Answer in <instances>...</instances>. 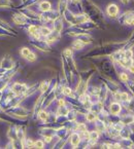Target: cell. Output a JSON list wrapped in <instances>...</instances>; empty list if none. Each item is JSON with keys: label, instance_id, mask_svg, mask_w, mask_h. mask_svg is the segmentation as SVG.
I'll list each match as a JSON object with an SVG mask.
<instances>
[{"label": "cell", "instance_id": "6da1fadb", "mask_svg": "<svg viewBox=\"0 0 134 149\" xmlns=\"http://www.w3.org/2000/svg\"><path fill=\"white\" fill-rule=\"evenodd\" d=\"M106 11H107V15L109 17H116L118 15V12H119V7L116 4H109L107 6Z\"/></svg>", "mask_w": 134, "mask_h": 149}, {"label": "cell", "instance_id": "7a4b0ae2", "mask_svg": "<svg viewBox=\"0 0 134 149\" xmlns=\"http://www.w3.org/2000/svg\"><path fill=\"white\" fill-rule=\"evenodd\" d=\"M12 21L16 24L20 25V24H25L27 22L26 16H22V15H15L12 17Z\"/></svg>", "mask_w": 134, "mask_h": 149}, {"label": "cell", "instance_id": "3957f363", "mask_svg": "<svg viewBox=\"0 0 134 149\" xmlns=\"http://www.w3.org/2000/svg\"><path fill=\"white\" fill-rule=\"evenodd\" d=\"M51 7H52L51 2H48V1H42V2L39 4V8H40V10H42L44 12L50 11V10H51Z\"/></svg>", "mask_w": 134, "mask_h": 149}, {"label": "cell", "instance_id": "277c9868", "mask_svg": "<svg viewBox=\"0 0 134 149\" xmlns=\"http://www.w3.org/2000/svg\"><path fill=\"white\" fill-rule=\"evenodd\" d=\"M110 111H111V113L117 114V113H119L120 111H121V106H120L119 104H117V103L111 104V106H110Z\"/></svg>", "mask_w": 134, "mask_h": 149}, {"label": "cell", "instance_id": "5b68a950", "mask_svg": "<svg viewBox=\"0 0 134 149\" xmlns=\"http://www.w3.org/2000/svg\"><path fill=\"white\" fill-rule=\"evenodd\" d=\"M84 45H85V42H83L82 40H75V41L72 43L73 49H75V50H81V49H83Z\"/></svg>", "mask_w": 134, "mask_h": 149}, {"label": "cell", "instance_id": "8992f818", "mask_svg": "<svg viewBox=\"0 0 134 149\" xmlns=\"http://www.w3.org/2000/svg\"><path fill=\"white\" fill-rule=\"evenodd\" d=\"M39 32H40V35H42V36H48L51 34V30L47 28V27H42V28H40L39 29Z\"/></svg>", "mask_w": 134, "mask_h": 149}, {"label": "cell", "instance_id": "52a82bcc", "mask_svg": "<svg viewBox=\"0 0 134 149\" xmlns=\"http://www.w3.org/2000/svg\"><path fill=\"white\" fill-rule=\"evenodd\" d=\"M54 27H55V30L56 31H61L62 30V22H61V20L60 19H57V20H55V24H54Z\"/></svg>", "mask_w": 134, "mask_h": 149}, {"label": "cell", "instance_id": "ba28073f", "mask_svg": "<svg viewBox=\"0 0 134 149\" xmlns=\"http://www.w3.org/2000/svg\"><path fill=\"white\" fill-rule=\"evenodd\" d=\"M71 143H72L73 146H76L80 143V136L77 134H73L71 136Z\"/></svg>", "mask_w": 134, "mask_h": 149}, {"label": "cell", "instance_id": "9c48e42d", "mask_svg": "<svg viewBox=\"0 0 134 149\" xmlns=\"http://www.w3.org/2000/svg\"><path fill=\"white\" fill-rule=\"evenodd\" d=\"M37 31H39V30L37 28V26H35V25H31V26H29V28H28V32H29L30 35L35 34Z\"/></svg>", "mask_w": 134, "mask_h": 149}, {"label": "cell", "instance_id": "30bf717a", "mask_svg": "<svg viewBox=\"0 0 134 149\" xmlns=\"http://www.w3.org/2000/svg\"><path fill=\"white\" fill-rule=\"evenodd\" d=\"M26 58L28 59V61H30V62H34V61L36 60V56H35V53H33L31 51L29 52V55H28Z\"/></svg>", "mask_w": 134, "mask_h": 149}, {"label": "cell", "instance_id": "8fae6325", "mask_svg": "<svg viewBox=\"0 0 134 149\" xmlns=\"http://www.w3.org/2000/svg\"><path fill=\"white\" fill-rule=\"evenodd\" d=\"M10 5H11V2L9 0H0V6L6 7V6H10Z\"/></svg>", "mask_w": 134, "mask_h": 149}, {"label": "cell", "instance_id": "7c38bea8", "mask_svg": "<svg viewBox=\"0 0 134 149\" xmlns=\"http://www.w3.org/2000/svg\"><path fill=\"white\" fill-rule=\"evenodd\" d=\"M29 52H30V50H29V49H27V47H23L22 49V50H21V55H22L23 57H27L28 55H29Z\"/></svg>", "mask_w": 134, "mask_h": 149}, {"label": "cell", "instance_id": "4fadbf2b", "mask_svg": "<svg viewBox=\"0 0 134 149\" xmlns=\"http://www.w3.org/2000/svg\"><path fill=\"white\" fill-rule=\"evenodd\" d=\"M132 56H133V51H132L131 50H126V52H125V58H126V59H131Z\"/></svg>", "mask_w": 134, "mask_h": 149}, {"label": "cell", "instance_id": "5bb4252c", "mask_svg": "<svg viewBox=\"0 0 134 149\" xmlns=\"http://www.w3.org/2000/svg\"><path fill=\"white\" fill-rule=\"evenodd\" d=\"M121 100H122V101H124V102H126V101H128V100H129V96H128V94H126V93L121 94Z\"/></svg>", "mask_w": 134, "mask_h": 149}, {"label": "cell", "instance_id": "9a60e30c", "mask_svg": "<svg viewBox=\"0 0 134 149\" xmlns=\"http://www.w3.org/2000/svg\"><path fill=\"white\" fill-rule=\"evenodd\" d=\"M34 146L36 148H44V142H42V141H36V142H35V144H34Z\"/></svg>", "mask_w": 134, "mask_h": 149}, {"label": "cell", "instance_id": "2e32d148", "mask_svg": "<svg viewBox=\"0 0 134 149\" xmlns=\"http://www.w3.org/2000/svg\"><path fill=\"white\" fill-rule=\"evenodd\" d=\"M95 118H96V115H95L94 113H89V114L87 115V119H88V120H90V121L94 120Z\"/></svg>", "mask_w": 134, "mask_h": 149}, {"label": "cell", "instance_id": "e0dca14e", "mask_svg": "<svg viewBox=\"0 0 134 149\" xmlns=\"http://www.w3.org/2000/svg\"><path fill=\"white\" fill-rule=\"evenodd\" d=\"M92 140H96L97 138H98V133L97 132H92L90 134V136H89Z\"/></svg>", "mask_w": 134, "mask_h": 149}, {"label": "cell", "instance_id": "ac0fdd59", "mask_svg": "<svg viewBox=\"0 0 134 149\" xmlns=\"http://www.w3.org/2000/svg\"><path fill=\"white\" fill-rule=\"evenodd\" d=\"M39 117H40L42 120H45V119L47 118V114H46L45 111H41V112L39 113Z\"/></svg>", "mask_w": 134, "mask_h": 149}, {"label": "cell", "instance_id": "d6986e66", "mask_svg": "<svg viewBox=\"0 0 134 149\" xmlns=\"http://www.w3.org/2000/svg\"><path fill=\"white\" fill-rule=\"evenodd\" d=\"M120 78H121V79H122L123 81H127V80H128V76H127L125 73L121 74V76H120Z\"/></svg>", "mask_w": 134, "mask_h": 149}, {"label": "cell", "instance_id": "ffe728a7", "mask_svg": "<svg viewBox=\"0 0 134 149\" xmlns=\"http://www.w3.org/2000/svg\"><path fill=\"white\" fill-rule=\"evenodd\" d=\"M46 89H47V83L44 82V83L41 84V91H42V92H45V91Z\"/></svg>", "mask_w": 134, "mask_h": 149}, {"label": "cell", "instance_id": "44dd1931", "mask_svg": "<svg viewBox=\"0 0 134 149\" xmlns=\"http://www.w3.org/2000/svg\"><path fill=\"white\" fill-rule=\"evenodd\" d=\"M63 93H64L65 95H70V94H71V90L68 89V87H66V89H64V91H63Z\"/></svg>", "mask_w": 134, "mask_h": 149}, {"label": "cell", "instance_id": "7402d4cb", "mask_svg": "<svg viewBox=\"0 0 134 149\" xmlns=\"http://www.w3.org/2000/svg\"><path fill=\"white\" fill-rule=\"evenodd\" d=\"M64 53H65V56H67V57H70V56H71V53H72V51L70 50H65Z\"/></svg>", "mask_w": 134, "mask_h": 149}, {"label": "cell", "instance_id": "603a6c76", "mask_svg": "<svg viewBox=\"0 0 134 149\" xmlns=\"http://www.w3.org/2000/svg\"><path fill=\"white\" fill-rule=\"evenodd\" d=\"M79 130H81L82 132H85V131H86V125H85V124H80L79 125Z\"/></svg>", "mask_w": 134, "mask_h": 149}, {"label": "cell", "instance_id": "cb8c5ba5", "mask_svg": "<svg viewBox=\"0 0 134 149\" xmlns=\"http://www.w3.org/2000/svg\"><path fill=\"white\" fill-rule=\"evenodd\" d=\"M129 70L132 72V73H134V66L133 65H131V66H129Z\"/></svg>", "mask_w": 134, "mask_h": 149}, {"label": "cell", "instance_id": "d4e9b609", "mask_svg": "<svg viewBox=\"0 0 134 149\" xmlns=\"http://www.w3.org/2000/svg\"><path fill=\"white\" fill-rule=\"evenodd\" d=\"M59 104H60L61 106H63V105H64V101H63V100H60V101H59Z\"/></svg>", "mask_w": 134, "mask_h": 149}, {"label": "cell", "instance_id": "484cf974", "mask_svg": "<svg viewBox=\"0 0 134 149\" xmlns=\"http://www.w3.org/2000/svg\"><path fill=\"white\" fill-rule=\"evenodd\" d=\"M121 1H122L123 3H128V2H129V0H121Z\"/></svg>", "mask_w": 134, "mask_h": 149}, {"label": "cell", "instance_id": "4316f807", "mask_svg": "<svg viewBox=\"0 0 134 149\" xmlns=\"http://www.w3.org/2000/svg\"><path fill=\"white\" fill-rule=\"evenodd\" d=\"M45 141H46V142H50V141H51V138H50V137H46V138H45Z\"/></svg>", "mask_w": 134, "mask_h": 149}, {"label": "cell", "instance_id": "83f0119b", "mask_svg": "<svg viewBox=\"0 0 134 149\" xmlns=\"http://www.w3.org/2000/svg\"><path fill=\"white\" fill-rule=\"evenodd\" d=\"M130 25H134V17H133V19L131 20V24Z\"/></svg>", "mask_w": 134, "mask_h": 149}, {"label": "cell", "instance_id": "f1b7e54d", "mask_svg": "<svg viewBox=\"0 0 134 149\" xmlns=\"http://www.w3.org/2000/svg\"><path fill=\"white\" fill-rule=\"evenodd\" d=\"M133 121H134V117H133Z\"/></svg>", "mask_w": 134, "mask_h": 149}]
</instances>
